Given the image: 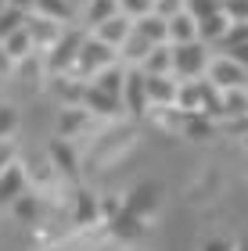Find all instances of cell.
<instances>
[{
  "mask_svg": "<svg viewBox=\"0 0 248 251\" xmlns=\"http://www.w3.org/2000/svg\"><path fill=\"white\" fill-rule=\"evenodd\" d=\"M108 65H115V50L105 47V43L94 40V36H86V40H83V47H80V54H76L72 72H80V75H86V79H94L101 68H108Z\"/></svg>",
  "mask_w": 248,
  "mask_h": 251,
  "instance_id": "3",
  "label": "cell"
},
{
  "mask_svg": "<svg viewBox=\"0 0 248 251\" xmlns=\"http://www.w3.org/2000/svg\"><path fill=\"white\" fill-rule=\"evenodd\" d=\"M11 212H15L18 223H36V215H40V198H36L32 190H26L15 204H11Z\"/></svg>",
  "mask_w": 248,
  "mask_h": 251,
  "instance_id": "27",
  "label": "cell"
},
{
  "mask_svg": "<svg viewBox=\"0 0 248 251\" xmlns=\"http://www.w3.org/2000/svg\"><path fill=\"white\" fill-rule=\"evenodd\" d=\"M165 40L169 47H184V43H194L198 40V22L187 15V11H180L165 22Z\"/></svg>",
  "mask_w": 248,
  "mask_h": 251,
  "instance_id": "10",
  "label": "cell"
},
{
  "mask_svg": "<svg viewBox=\"0 0 248 251\" xmlns=\"http://www.w3.org/2000/svg\"><path fill=\"white\" fill-rule=\"evenodd\" d=\"M212 119H201V115H184V133L191 136V140H209L212 136Z\"/></svg>",
  "mask_w": 248,
  "mask_h": 251,
  "instance_id": "28",
  "label": "cell"
},
{
  "mask_svg": "<svg viewBox=\"0 0 248 251\" xmlns=\"http://www.w3.org/2000/svg\"><path fill=\"white\" fill-rule=\"evenodd\" d=\"M7 7H18V11H26V15H29V11H32V0H7Z\"/></svg>",
  "mask_w": 248,
  "mask_h": 251,
  "instance_id": "38",
  "label": "cell"
},
{
  "mask_svg": "<svg viewBox=\"0 0 248 251\" xmlns=\"http://www.w3.org/2000/svg\"><path fill=\"white\" fill-rule=\"evenodd\" d=\"M155 204H159V187H155V183H140V187L130 190V201L122 204V208H126L130 215H137V219H144Z\"/></svg>",
  "mask_w": 248,
  "mask_h": 251,
  "instance_id": "14",
  "label": "cell"
},
{
  "mask_svg": "<svg viewBox=\"0 0 248 251\" xmlns=\"http://www.w3.org/2000/svg\"><path fill=\"white\" fill-rule=\"evenodd\" d=\"M86 111L83 108H65V111H58V140H69L72 133H80L83 126H86Z\"/></svg>",
  "mask_w": 248,
  "mask_h": 251,
  "instance_id": "21",
  "label": "cell"
},
{
  "mask_svg": "<svg viewBox=\"0 0 248 251\" xmlns=\"http://www.w3.org/2000/svg\"><path fill=\"white\" fill-rule=\"evenodd\" d=\"M205 79L216 90H248V72L241 65H234L230 58H212L205 68Z\"/></svg>",
  "mask_w": 248,
  "mask_h": 251,
  "instance_id": "4",
  "label": "cell"
},
{
  "mask_svg": "<svg viewBox=\"0 0 248 251\" xmlns=\"http://www.w3.org/2000/svg\"><path fill=\"white\" fill-rule=\"evenodd\" d=\"M169 75L180 79V83H198V79H205V68H209V47H201V43H184V47H169Z\"/></svg>",
  "mask_w": 248,
  "mask_h": 251,
  "instance_id": "1",
  "label": "cell"
},
{
  "mask_svg": "<svg viewBox=\"0 0 248 251\" xmlns=\"http://www.w3.org/2000/svg\"><path fill=\"white\" fill-rule=\"evenodd\" d=\"M220 15L227 22H248V0H220Z\"/></svg>",
  "mask_w": 248,
  "mask_h": 251,
  "instance_id": "31",
  "label": "cell"
},
{
  "mask_svg": "<svg viewBox=\"0 0 248 251\" xmlns=\"http://www.w3.org/2000/svg\"><path fill=\"white\" fill-rule=\"evenodd\" d=\"M29 190V176H26V169H22L18 162L15 165H7L4 173H0V208H11L22 194Z\"/></svg>",
  "mask_w": 248,
  "mask_h": 251,
  "instance_id": "5",
  "label": "cell"
},
{
  "mask_svg": "<svg viewBox=\"0 0 248 251\" xmlns=\"http://www.w3.org/2000/svg\"><path fill=\"white\" fill-rule=\"evenodd\" d=\"M198 115L201 119H220V90L209 79H198Z\"/></svg>",
  "mask_w": 248,
  "mask_h": 251,
  "instance_id": "18",
  "label": "cell"
},
{
  "mask_svg": "<svg viewBox=\"0 0 248 251\" xmlns=\"http://www.w3.org/2000/svg\"><path fill=\"white\" fill-rule=\"evenodd\" d=\"M201 251H234V241H227V237H212Z\"/></svg>",
  "mask_w": 248,
  "mask_h": 251,
  "instance_id": "37",
  "label": "cell"
},
{
  "mask_svg": "<svg viewBox=\"0 0 248 251\" xmlns=\"http://www.w3.org/2000/svg\"><path fill=\"white\" fill-rule=\"evenodd\" d=\"M7 165H15V147H11L7 140H0V173H4Z\"/></svg>",
  "mask_w": 248,
  "mask_h": 251,
  "instance_id": "36",
  "label": "cell"
},
{
  "mask_svg": "<svg viewBox=\"0 0 248 251\" xmlns=\"http://www.w3.org/2000/svg\"><path fill=\"white\" fill-rule=\"evenodd\" d=\"M122 83H126V68L122 65H108V68H101V72L90 79V86H97L101 94L115 97L119 104H122Z\"/></svg>",
  "mask_w": 248,
  "mask_h": 251,
  "instance_id": "12",
  "label": "cell"
},
{
  "mask_svg": "<svg viewBox=\"0 0 248 251\" xmlns=\"http://www.w3.org/2000/svg\"><path fill=\"white\" fill-rule=\"evenodd\" d=\"M26 22H29L26 11H18V7H4V11H0V43H4L7 36H15L18 29H26Z\"/></svg>",
  "mask_w": 248,
  "mask_h": 251,
  "instance_id": "24",
  "label": "cell"
},
{
  "mask_svg": "<svg viewBox=\"0 0 248 251\" xmlns=\"http://www.w3.org/2000/svg\"><path fill=\"white\" fill-rule=\"evenodd\" d=\"M234 251H248V244H234Z\"/></svg>",
  "mask_w": 248,
  "mask_h": 251,
  "instance_id": "39",
  "label": "cell"
},
{
  "mask_svg": "<svg viewBox=\"0 0 248 251\" xmlns=\"http://www.w3.org/2000/svg\"><path fill=\"white\" fill-rule=\"evenodd\" d=\"M223 58H230L234 65H241L245 72H248V43H241V47H234V50H227Z\"/></svg>",
  "mask_w": 248,
  "mask_h": 251,
  "instance_id": "35",
  "label": "cell"
},
{
  "mask_svg": "<svg viewBox=\"0 0 248 251\" xmlns=\"http://www.w3.org/2000/svg\"><path fill=\"white\" fill-rule=\"evenodd\" d=\"M47 158H51V165L58 169L61 176H69V179H76V154H72V147H69V140H51V147H47Z\"/></svg>",
  "mask_w": 248,
  "mask_h": 251,
  "instance_id": "15",
  "label": "cell"
},
{
  "mask_svg": "<svg viewBox=\"0 0 248 251\" xmlns=\"http://www.w3.org/2000/svg\"><path fill=\"white\" fill-rule=\"evenodd\" d=\"M15 129H18V111H15V104H0V140H7Z\"/></svg>",
  "mask_w": 248,
  "mask_h": 251,
  "instance_id": "33",
  "label": "cell"
},
{
  "mask_svg": "<svg viewBox=\"0 0 248 251\" xmlns=\"http://www.w3.org/2000/svg\"><path fill=\"white\" fill-rule=\"evenodd\" d=\"M155 15H159V18H173V15H180V11H184V0H155Z\"/></svg>",
  "mask_w": 248,
  "mask_h": 251,
  "instance_id": "34",
  "label": "cell"
},
{
  "mask_svg": "<svg viewBox=\"0 0 248 251\" xmlns=\"http://www.w3.org/2000/svg\"><path fill=\"white\" fill-rule=\"evenodd\" d=\"M115 15H119L115 0H86V25H101V22H108Z\"/></svg>",
  "mask_w": 248,
  "mask_h": 251,
  "instance_id": "25",
  "label": "cell"
},
{
  "mask_svg": "<svg viewBox=\"0 0 248 251\" xmlns=\"http://www.w3.org/2000/svg\"><path fill=\"white\" fill-rule=\"evenodd\" d=\"M4 54H7V61H26L29 58V50H32V40H29V29H18L15 36H7L4 43Z\"/></svg>",
  "mask_w": 248,
  "mask_h": 251,
  "instance_id": "22",
  "label": "cell"
},
{
  "mask_svg": "<svg viewBox=\"0 0 248 251\" xmlns=\"http://www.w3.org/2000/svg\"><path fill=\"white\" fill-rule=\"evenodd\" d=\"M80 108L86 111V115H101V119H111L115 111L122 108L115 97H108V94H101L97 86H90L83 83V94H80Z\"/></svg>",
  "mask_w": 248,
  "mask_h": 251,
  "instance_id": "9",
  "label": "cell"
},
{
  "mask_svg": "<svg viewBox=\"0 0 248 251\" xmlns=\"http://www.w3.org/2000/svg\"><path fill=\"white\" fill-rule=\"evenodd\" d=\"M241 43H248V22H230L227 25V36L220 40V50L227 54L234 47H241Z\"/></svg>",
  "mask_w": 248,
  "mask_h": 251,
  "instance_id": "29",
  "label": "cell"
},
{
  "mask_svg": "<svg viewBox=\"0 0 248 251\" xmlns=\"http://www.w3.org/2000/svg\"><path fill=\"white\" fill-rule=\"evenodd\" d=\"M220 119L248 122V90H220Z\"/></svg>",
  "mask_w": 248,
  "mask_h": 251,
  "instance_id": "11",
  "label": "cell"
},
{
  "mask_svg": "<svg viewBox=\"0 0 248 251\" xmlns=\"http://www.w3.org/2000/svg\"><path fill=\"white\" fill-rule=\"evenodd\" d=\"M227 25H230V22L223 18L220 11L209 15V18H201L198 22V43H201V47H220V40L227 36Z\"/></svg>",
  "mask_w": 248,
  "mask_h": 251,
  "instance_id": "16",
  "label": "cell"
},
{
  "mask_svg": "<svg viewBox=\"0 0 248 251\" xmlns=\"http://www.w3.org/2000/svg\"><path fill=\"white\" fill-rule=\"evenodd\" d=\"M245 144H248V136H245Z\"/></svg>",
  "mask_w": 248,
  "mask_h": 251,
  "instance_id": "41",
  "label": "cell"
},
{
  "mask_svg": "<svg viewBox=\"0 0 248 251\" xmlns=\"http://www.w3.org/2000/svg\"><path fill=\"white\" fill-rule=\"evenodd\" d=\"M97 219H101V201H97V194L80 190V194H76V223H97Z\"/></svg>",
  "mask_w": 248,
  "mask_h": 251,
  "instance_id": "23",
  "label": "cell"
},
{
  "mask_svg": "<svg viewBox=\"0 0 248 251\" xmlns=\"http://www.w3.org/2000/svg\"><path fill=\"white\" fill-rule=\"evenodd\" d=\"M4 7H7V0H0V11H4Z\"/></svg>",
  "mask_w": 248,
  "mask_h": 251,
  "instance_id": "40",
  "label": "cell"
},
{
  "mask_svg": "<svg viewBox=\"0 0 248 251\" xmlns=\"http://www.w3.org/2000/svg\"><path fill=\"white\" fill-rule=\"evenodd\" d=\"M148 50H151V43H148V40H140L137 32H130V36H126V43H122V47L115 50V58L130 61V68H137L144 58H148Z\"/></svg>",
  "mask_w": 248,
  "mask_h": 251,
  "instance_id": "20",
  "label": "cell"
},
{
  "mask_svg": "<svg viewBox=\"0 0 248 251\" xmlns=\"http://www.w3.org/2000/svg\"><path fill=\"white\" fill-rule=\"evenodd\" d=\"M32 11H36L40 18H47V22H72L76 18V7H72V0H32Z\"/></svg>",
  "mask_w": 248,
  "mask_h": 251,
  "instance_id": "17",
  "label": "cell"
},
{
  "mask_svg": "<svg viewBox=\"0 0 248 251\" xmlns=\"http://www.w3.org/2000/svg\"><path fill=\"white\" fill-rule=\"evenodd\" d=\"M122 104H126L130 115H144L148 104V94H144V72L140 68H126V83H122Z\"/></svg>",
  "mask_w": 248,
  "mask_h": 251,
  "instance_id": "6",
  "label": "cell"
},
{
  "mask_svg": "<svg viewBox=\"0 0 248 251\" xmlns=\"http://www.w3.org/2000/svg\"><path fill=\"white\" fill-rule=\"evenodd\" d=\"M83 40H86V32H80V29H72V32H61V36L51 43V50L43 54V68H47L51 75H65V72H72V65H76V54H80Z\"/></svg>",
  "mask_w": 248,
  "mask_h": 251,
  "instance_id": "2",
  "label": "cell"
},
{
  "mask_svg": "<svg viewBox=\"0 0 248 251\" xmlns=\"http://www.w3.org/2000/svg\"><path fill=\"white\" fill-rule=\"evenodd\" d=\"M176 90H180V83L173 75H144V94H148V104L151 108L176 104Z\"/></svg>",
  "mask_w": 248,
  "mask_h": 251,
  "instance_id": "7",
  "label": "cell"
},
{
  "mask_svg": "<svg viewBox=\"0 0 248 251\" xmlns=\"http://www.w3.org/2000/svg\"><path fill=\"white\" fill-rule=\"evenodd\" d=\"M115 4H119V15L140 18V15H148V11L155 7V0H115Z\"/></svg>",
  "mask_w": 248,
  "mask_h": 251,
  "instance_id": "32",
  "label": "cell"
},
{
  "mask_svg": "<svg viewBox=\"0 0 248 251\" xmlns=\"http://www.w3.org/2000/svg\"><path fill=\"white\" fill-rule=\"evenodd\" d=\"M169 65H173V58H169V43H162V47H151L148 58H144L137 68L144 75H169Z\"/></svg>",
  "mask_w": 248,
  "mask_h": 251,
  "instance_id": "19",
  "label": "cell"
},
{
  "mask_svg": "<svg viewBox=\"0 0 248 251\" xmlns=\"http://www.w3.org/2000/svg\"><path fill=\"white\" fill-rule=\"evenodd\" d=\"M130 32H133V18L115 15V18H108V22H101V25H94V40H101V43H105V47H111V50H119L122 43H126Z\"/></svg>",
  "mask_w": 248,
  "mask_h": 251,
  "instance_id": "8",
  "label": "cell"
},
{
  "mask_svg": "<svg viewBox=\"0 0 248 251\" xmlns=\"http://www.w3.org/2000/svg\"><path fill=\"white\" fill-rule=\"evenodd\" d=\"M133 32H137L140 40H148L151 47H162L165 40V18H159L155 11H148V15H140V18H133Z\"/></svg>",
  "mask_w": 248,
  "mask_h": 251,
  "instance_id": "13",
  "label": "cell"
},
{
  "mask_svg": "<svg viewBox=\"0 0 248 251\" xmlns=\"http://www.w3.org/2000/svg\"><path fill=\"white\" fill-rule=\"evenodd\" d=\"M111 233L122 237V241H137V237H140V219H137V215H130L126 208H122V212L115 215V219H111Z\"/></svg>",
  "mask_w": 248,
  "mask_h": 251,
  "instance_id": "26",
  "label": "cell"
},
{
  "mask_svg": "<svg viewBox=\"0 0 248 251\" xmlns=\"http://www.w3.org/2000/svg\"><path fill=\"white\" fill-rule=\"evenodd\" d=\"M184 11L194 22H201V18H209V15H216V11H220V0H184Z\"/></svg>",
  "mask_w": 248,
  "mask_h": 251,
  "instance_id": "30",
  "label": "cell"
}]
</instances>
